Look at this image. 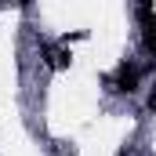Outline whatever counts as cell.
I'll return each instance as SVG.
<instances>
[{
  "mask_svg": "<svg viewBox=\"0 0 156 156\" xmlns=\"http://www.w3.org/2000/svg\"><path fill=\"white\" fill-rule=\"evenodd\" d=\"M138 80H142V66H134L131 58H123L116 66V73L109 76V83H113V91H120V94H134L138 91Z\"/></svg>",
  "mask_w": 156,
  "mask_h": 156,
  "instance_id": "obj_1",
  "label": "cell"
},
{
  "mask_svg": "<svg viewBox=\"0 0 156 156\" xmlns=\"http://www.w3.org/2000/svg\"><path fill=\"white\" fill-rule=\"evenodd\" d=\"M138 22H142V47L156 58V11H153V4H138Z\"/></svg>",
  "mask_w": 156,
  "mask_h": 156,
  "instance_id": "obj_2",
  "label": "cell"
},
{
  "mask_svg": "<svg viewBox=\"0 0 156 156\" xmlns=\"http://www.w3.org/2000/svg\"><path fill=\"white\" fill-rule=\"evenodd\" d=\"M149 109H153V113H156V87H153V91H149Z\"/></svg>",
  "mask_w": 156,
  "mask_h": 156,
  "instance_id": "obj_3",
  "label": "cell"
}]
</instances>
